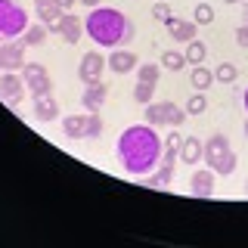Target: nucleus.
<instances>
[{
    "label": "nucleus",
    "mask_w": 248,
    "mask_h": 248,
    "mask_svg": "<svg viewBox=\"0 0 248 248\" xmlns=\"http://www.w3.org/2000/svg\"><path fill=\"white\" fill-rule=\"evenodd\" d=\"M161 152H165V140L158 137V130L152 124H130L121 130L118 143H115V158L124 168V174H152L161 165Z\"/></svg>",
    "instance_id": "1"
},
{
    "label": "nucleus",
    "mask_w": 248,
    "mask_h": 248,
    "mask_svg": "<svg viewBox=\"0 0 248 248\" xmlns=\"http://www.w3.org/2000/svg\"><path fill=\"white\" fill-rule=\"evenodd\" d=\"M84 31H87V37L96 46H108V50L127 46L137 34L134 22L121 10H115V6H93L90 16L84 19Z\"/></svg>",
    "instance_id": "2"
},
{
    "label": "nucleus",
    "mask_w": 248,
    "mask_h": 248,
    "mask_svg": "<svg viewBox=\"0 0 248 248\" xmlns=\"http://www.w3.org/2000/svg\"><path fill=\"white\" fill-rule=\"evenodd\" d=\"M202 161L214 170V174H223L230 177L236 170V152H232V143L230 137L223 134H211L205 140V152H202Z\"/></svg>",
    "instance_id": "3"
},
{
    "label": "nucleus",
    "mask_w": 248,
    "mask_h": 248,
    "mask_svg": "<svg viewBox=\"0 0 248 248\" xmlns=\"http://www.w3.org/2000/svg\"><path fill=\"white\" fill-rule=\"evenodd\" d=\"M28 10L16 0H0V41H16L28 31Z\"/></svg>",
    "instance_id": "4"
},
{
    "label": "nucleus",
    "mask_w": 248,
    "mask_h": 248,
    "mask_svg": "<svg viewBox=\"0 0 248 248\" xmlns=\"http://www.w3.org/2000/svg\"><path fill=\"white\" fill-rule=\"evenodd\" d=\"M143 121L152 127H180V124H186V108L174 103H146Z\"/></svg>",
    "instance_id": "5"
},
{
    "label": "nucleus",
    "mask_w": 248,
    "mask_h": 248,
    "mask_svg": "<svg viewBox=\"0 0 248 248\" xmlns=\"http://www.w3.org/2000/svg\"><path fill=\"white\" fill-rule=\"evenodd\" d=\"M22 81H25V90L31 93V99L50 96L53 93V78L41 62H25V65H22Z\"/></svg>",
    "instance_id": "6"
},
{
    "label": "nucleus",
    "mask_w": 248,
    "mask_h": 248,
    "mask_svg": "<svg viewBox=\"0 0 248 248\" xmlns=\"http://www.w3.org/2000/svg\"><path fill=\"white\" fill-rule=\"evenodd\" d=\"M106 68H108V62L103 59V53L90 50V53H84V56H81V65H78V78L84 81V87H87V84H99V78H103Z\"/></svg>",
    "instance_id": "7"
},
{
    "label": "nucleus",
    "mask_w": 248,
    "mask_h": 248,
    "mask_svg": "<svg viewBox=\"0 0 248 248\" xmlns=\"http://www.w3.org/2000/svg\"><path fill=\"white\" fill-rule=\"evenodd\" d=\"M25 65V44L16 41H0V72H22Z\"/></svg>",
    "instance_id": "8"
},
{
    "label": "nucleus",
    "mask_w": 248,
    "mask_h": 248,
    "mask_svg": "<svg viewBox=\"0 0 248 248\" xmlns=\"http://www.w3.org/2000/svg\"><path fill=\"white\" fill-rule=\"evenodd\" d=\"M46 31H50V34H59L65 44H72V46H75L78 41H81V34H84V22L78 19V16H72V13H62V19H59V22H53V25L46 28Z\"/></svg>",
    "instance_id": "9"
},
{
    "label": "nucleus",
    "mask_w": 248,
    "mask_h": 248,
    "mask_svg": "<svg viewBox=\"0 0 248 248\" xmlns=\"http://www.w3.org/2000/svg\"><path fill=\"white\" fill-rule=\"evenodd\" d=\"M22 93H25V81H22V75H16V72H3V75H0V99H3L10 108H19Z\"/></svg>",
    "instance_id": "10"
},
{
    "label": "nucleus",
    "mask_w": 248,
    "mask_h": 248,
    "mask_svg": "<svg viewBox=\"0 0 248 248\" xmlns=\"http://www.w3.org/2000/svg\"><path fill=\"white\" fill-rule=\"evenodd\" d=\"M214 170L211 168H199L196 165V170H192V174H189V192H192V196H196V199H211L214 196Z\"/></svg>",
    "instance_id": "11"
},
{
    "label": "nucleus",
    "mask_w": 248,
    "mask_h": 248,
    "mask_svg": "<svg viewBox=\"0 0 248 248\" xmlns=\"http://www.w3.org/2000/svg\"><path fill=\"white\" fill-rule=\"evenodd\" d=\"M165 25H168V34L174 37L177 44H189V41H196V31H199L196 22H189V19H177V16H170Z\"/></svg>",
    "instance_id": "12"
},
{
    "label": "nucleus",
    "mask_w": 248,
    "mask_h": 248,
    "mask_svg": "<svg viewBox=\"0 0 248 248\" xmlns=\"http://www.w3.org/2000/svg\"><path fill=\"white\" fill-rule=\"evenodd\" d=\"M106 62H108V68H112L115 75H127V72H134V68L140 65V62H137V53L134 50H124V46H115L112 56H108Z\"/></svg>",
    "instance_id": "13"
},
{
    "label": "nucleus",
    "mask_w": 248,
    "mask_h": 248,
    "mask_svg": "<svg viewBox=\"0 0 248 248\" xmlns=\"http://www.w3.org/2000/svg\"><path fill=\"white\" fill-rule=\"evenodd\" d=\"M31 115H34L37 121H44V124L56 121V118H59V99H53V93H50V96H37V99H34V108H31Z\"/></svg>",
    "instance_id": "14"
},
{
    "label": "nucleus",
    "mask_w": 248,
    "mask_h": 248,
    "mask_svg": "<svg viewBox=\"0 0 248 248\" xmlns=\"http://www.w3.org/2000/svg\"><path fill=\"white\" fill-rule=\"evenodd\" d=\"M106 96H108V87H106L103 81H99V84H87L84 93H81V103H84L87 112H99L103 103H106Z\"/></svg>",
    "instance_id": "15"
},
{
    "label": "nucleus",
    "mask_w": 248,
    "mask_h": 248,
    "mask_svg": "<svg viewBox=\"0 0 248 248\" xmlns=\"http://www.w3.org/2000/svg\"><path fill=\"white\" fill-rule=\"evenodd\" d=\"M202 152H205V143L199 137H183V143H180V161L183 165L196 168L202 161Z\"/></svg>",
    "instance_id": "16"
},
{
    "label": "nucleus",
    "mask_w": 248,
    "mask_h": 248,
    "mask_svg": "<svg viewBox=\"0 0 248 248\" xmlns=\"http://www.w3.org/2000/svg\"><path fill=\"white\" fill-rule=\"evenodd\" d=\"M34 13H37V19H41L44 25L50 28L53 22L62 19V13H65V10H62L59 3H53V0H34Z\"/></svg>",
    "instance_id": "17"
},
{
    "label": "nucleus",
    "mask_w": 248,
    "mask_h": 248,
    "mask_svg": "<svg viewBox=\"0 0 248 248\" xmlns=\"http://www.w3.org/2000/svg\"><path fill=\"white\" fill-rule=\"evenodd\" d=\"M170 180H174V165H170V161H161L158 170H152V174L146 177L143 183H146V186H152V189H168Z\"/></svg>",
    "instance_id": "18"
},
{
    "label": "nucleus",
    "mask_w": 248,
    "mask_h": 248,
    "mask_svg": "<svg viewBox=\"0 0 248 248\" xmlns=\"http://www.w3.org/2000/svg\"><path fill=\"white\" fill-rule=\"evenodd\" d=\"M84 127H87V115H65L62 118V134L68 140H84Z\"/></svg>",
    "instance_id": "19"
},
{
    "label": "nucleus",
    "mask_w": 248,
    "mask_h": 248,
    "mask_svg": "<svg viewBox=\"0 0 248 248\" xmlns=\"http://www.w3.org/2000/svg\"><path fill=\"white\" fill-rule=\"evenodd\" d=\"M189 84H192L196 90L205 93V90L214 84V72H208L205 65H192V72H189Z\"/></svg>",
    "instance_id": "20"
},
{
    "label": "nucleus",
    "mask_w": 248,
    "mask_h": 248,
    "mask_svg": "<svg viewBox=\"0 0 248 248\" xmlns=\"http://www.w3.org/2000/svg\"><path fill=\"white\" fill-rule=\"evenodd\" d=\"M183 65H189L183 50H165V53H161V68H168V72H180Z\"/></svg>",
    "instance_id": "21"
},
{
    "label": "nucleus",
    "mask_w": 248,
    "mask_h": 248,
    "mask_svg": "<svg viewBox=\"0 0 248 248\" xmlns=\"http://www.w3.org/2000/svg\"><path fill=\"white\" fill-rule=\"evenodd\" d=\"M186 62L189 65H205V56H208V46L202 41H189V46H186Z\"/></svg>",
    "instance_id": "22"
},
{
    "label": "nucleus",
    "mask_w": 248,
    "mask_h": 248,
    "mask_svg": "<svg viewBox=\"0 0 248 248\" xmlns=\"http://www.w3.org/2000/svg\"><path fill=\"white\" fill-rule=\"evenodd\" d=\"M158 78H161V65H158V62H143V65H137V81L158 84Z\"/></svg>",
    "instance_id": "23"
},
{
    "label": "nucleus",
    "mask_w": 248,
    "mask_h": 248,
    "mask_svg": "<svg viewBox=\"0 0 248 248\" xmlns=\"http://www.w3.org/2000/svg\"><path fill=\"white\" fill-rule=\"evenodd\" d=\"M214 81H220V84H236V81H239V68L232 65V62H220V65L214 68Z\"/></svg>",
    "instance_id": "24"
},
{
    "label": "nucleus",
    "mask_w": 248,
    "mask_h": 248,
    "mask_svg": "<svg viewBox=\"0 0 248 248\" xmlns=\"http://www.w3.org/2000/svg\"><path fill=\"white\" fill-rule=\"evenodd\" d=\"M44 37H46V25H44V22H41V25H28V31L22 34V44H25V46H41Z\"/></svg>",
    "instance_id": "25"
},
{
    "label": "nucleus",
    "mask_w": 248,
    "mask_h": 248,
    "mask_svg": "<svg viewBox=\"0 0 248 248\" xmlns=\"http://www.w3.org/2000/svg\"><path fill=\"white\" fill-rule=\"evenodd\" d=\"M103 118H99V112H90L87 115V127H84V140H96V137H103Z\"/></svg>",
    "instance_id": "26"
},
{
    "label": "nucleus",
    "mask_w": 248,
    "mask_h": 248,
    "mask_svg": "<svg viewBox=\"0 0 248 248\" xmlns=\"http://www.w3.org/2000/svg\"><path fill=\"white\" fill-rule=\"evenodd\" d=\"M192 22H196V25H211V22H214V6L211 3H196V10H192Z\"/></svg>",
    "instance_id": "27"
},
{
    "label": "nucleus",
    "mask_w": 248,
    "mask_h": 248,
    "mask_svg": "<svg viewBox=\"0 0 248 248\" xmlns=\"http://www.w3.org/2000/svg\"><path fill=\"white\" fill-rule=\"evenodd\" d=\"M152 96H155V84L137 81V87H134V99H137V103L146 106V103H152Z\"/></svg>",
    "instance_id": "28"
},
{
    "label": "nucleus",
    "mask_w": 248,
    "mask_h": 248,
    "mask_svg": "<svg viewBox=\"0 0 248 248\" xmlns=\"http://www.w3.org/2000/svg\"><path fill=\"white\" fill-rule=\"evenodd\" d=\"M205 108H208V99H205V93H202V90H196V93L189 96V103H186V115H202Z\"/></svg>",
    "instance_id": "29"
},
{
    "label": "nucleus",
    "mask_w": 248,
    "mask_h": 248,
    "mask_svg": "<svg viewBox=\"0 0 248 248\" xmlns=\"http://www.w3.org/2000/svg\"><path fill=\"white\" fill-rule=\"evenodd\" d=\"M152 16H155L158 22H168V19H170V6L165 3V0H158V3L152 6Z\"/></svg>",
    "instance_id": "30"
},
{
    "label": "nucleus",
    "mask_w": 248,
    "mask_h": 248,
    "mask_svg": "<svg viewBox=\"0 0 248 248\" xmlns=\"http://www.w3.org/2000/svg\"><path fill=\"white\" fill-rule=\"evenodd\" d=\"M236 44H239V46H245V50H248V22H245V25H239V28H236Z\"/></svg>",
    "instance_id": "31"
},
{
    "label": "nucleus",
    "mask_w": 248,
    "mask_h": 248,
    "mask_svg": "<svg viewBox=\"0 0 248 248\" xmlns=\"http://www.w3.org/2000/svg\"><path fill=\"white\" fill-rule=\"evenodd\" d=\"M53 3H59V6H62V10H68V6H72V3H75V0H53Z\"/></svg>",
    "instance_id": "32"
},
{
    "label": "nucleus",
    "mask_w": 248,
    "mask_h": 248,
    "mask_svg": "<svg viewBox=\"0 0 248 248\" xmlns=\"http://www.w3.org/2000/svg\"><path fill=\"white\" fill-rule=\"evenodd\" d=\"M78 3H84V6H90V10H93V6H99V0H78Z\"/></svg>",
    "instance_id": "33"
},
{
    "label": "nucleus",
    "mask_w": 248,
    "mask_h": 248,
    "mask_svg": "<svg viewBox=\"0 0 248 248\" xmlns=\"http://www.w3.org/2000/svg\"><path fill=\"white\" fill-rule=\"evenodd\" d=\"M242 103H245V112H248V90L242 93Z\"/></svg>",
    "instance_id": "34"
},
{
    "label": "nucleus",
    "mask_w": 248,
    "mask_h": 248,
    "mask_svg": "<svg viewBox=\"0 0 248 248\" xmlns=\"http://www.w3.org/2000/svg\"><path fill=\"white\" fill-rule=\"evenodd\" d=\"M223 3H239V0H223Z\"/></svg>",
    "instance_id": "35"
},
{
    "label": "nucleus",
    "mask_w": 248,
    "mask_h": 248,
    "mask_svg": "<svg viewBox=\"0 0 248 248\" xmlns=\"http://www.w3.org/2000/svg\"><path fill=\"white\" fill-rule=\"evenodd\" d=\"M245 196H248V180H245Z\"/></svg>",
    "instance_id": "36"
},
{
    "label": "nucleus",
    "mask_w": 248,
    "mask_h": 248,
    "mask_svg": "<svg viewBox=\"0 0 248 248\" xmlns=\"http://www.w3.org/2000/svg\"><path fill=\"white\" fill-rule=\"evenodd\" d=\"M245 137H248V121H245Z\"/></svg>",
    "instance_id": "37"
}]
</instances>
